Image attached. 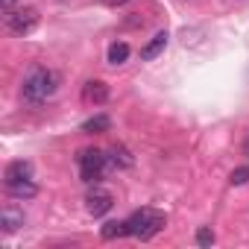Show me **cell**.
Listing matches in <instances>:
<instances>
[{"label": "cell", "instance_id": "obj_1", "mask_svg": "<svg viewBox=\"0 0 249 249\" xmlns=\"http://www.w3.org/2000/svg\"><path fill=\"white\" fill-rule=\"evenodd\" d=\"M56 88H59V76H56V71H50V68H33L27 76H24V85H21V97H24V103L27 106H44L53 94H56Z\"/></svg>", "mask_w": 249, "mask_h": 249}, {"label": "cell", "instance_id": "obj_10", "mask_svg": "<svg viewBox=\"0 0 249 249\" xmlns=\"http://www.w3.org/2000/svg\"><path fill=\"white\" fill-rule=\"evenodd\" d=\"M82 97H85L88 103H94V106H103V103L108 100V85L100 82V79H91V82H85Z\"/></svg>", "mask_w": 249, "mask_h": 249}, {"label": "cell", "instance_id": "obj_6", "mask_svg": "<svg viewBox=\"0 0 249 249\" xmlns=\"http://www.w3.org/2000/svg\"><path fill=\"white\" fill-rule=\"evenodd\" d=\"M33 179V164L18 159V161H9L6 164V173H3V185H15V182H27Z\"/></svg>", "mask_w": 249, "mask_h": 249}, {"label": "cell", "instance_id": "obj_17", "mask_svg": "<svg viewBox=\"0 0 249 249\" xmlns=\"http://www.w3.org/2000/svg\"><path fill=\"white\" fill-rule=\"evenodd\" d=\"M15 3H18V0H3V15H6V12H12V9H15Z\"/></svg>", "mask_w": 249, "mask_h": 249}, {"label": "cell", "instance_id": "obj_4", "mask_svg": "<svg viewBox=\"0 0 249 249\" xmlns=\"http://www.w3.org/2000/svg\"><path fill=\"white\" fill-rule=\"evenodd\" d=\"M3 24H6V30L15 33V36H30V33L38 27V9H33V6L12 9V12L3 15Z\"/></svg>", "mask_w": 249, "mask_h": 249}, {"label": "cell", "instance_id": "obj_12", "mask_svg": "<svg viewBox=\"0 0 249 249\" xmlns=\"http://www.w3.org/2000/svg\"><path fill=\"white\" fill-rule=\"evenodd\" d=\"M129 59V44L126 41H111L108 44V65H123V62H126Z\"/></svg>", "mask_w": 249, "mask_h": 249}, {"label": "cell", "instance_id": "obj_9", "mask_svg": "<svg viewBox=\"0 0 249 249\" xmlns=\"http://www.w3.org/2000/svg\"><path fill=\"white\" fill-rule=\"evenodd\" d=\"M167 41H170V36H167V33H156V36H153V38L141 47V59H144V62H153L159 53H164Z\"/></svg>", "mask_w": 249, "mask_h": 249}, {"label": "cell", "instance_id": "obj_16", "mask_svg": "<svg viewBox=\"0 0 249 249\" xmlns=\"http://www.w3.org/2000/svg\"><path fill=\"white\" fill-rule=\"evenodd\" d=\"M214 243V231L208 229V226H202L199 231H196V246H211Z\"/></svg>", "mask_w": 249, "mask_h": 249}, {"label": "cell", "instance_id": "obj_15", "mask_svg": "<svg viewBox=\"0 0 249 249\" xmlns=\"http://www.w3.org/2000/svg\"><path fill=\"white\" fill-rule=\"evenodd\" d=\"M229 182H231V185H246V182H249V164H246V167H237V170H231Z\"/></svg>", "mask_w": 249, "mask_h": 249}, {"label": "cell", "instance_id": "obj_7", "mask_svg": "<svg viewBox=\"0 0 249 249\" xmlns=\"http://www.w3.org/2000/svg\"><path fill=\"white\" fill-rule=\"evenodd\" d=\"M24 223H27V217H24L21 208H15V205H3V211H0V226H3L6 234L24 229Z\"/></svg>", "mask_w": 249, "mask_h": 249}, {"label": "cell", "instance_id": "obj_11", "mask_svg": "<svg viewBox=\"0 0 249 249\" xmlns=\"http://www.w3.org/2000/svg\"><path fill=\"white\" fill-rule=\"evenodd\" d=\"M6 194H9L12 199H33V196L38 194V188H36V182H33V179H27V182L6 185Z\"/></svg>", "mask_w": 249, "mask_h": 249}, {"label": "cell", "instance_id": "obj_13", "mask_svg": "<svg viewBox=\"0 0 249 249\" xmlns=\"http://www.w3.org/2000/svg\"><path fill=\"white\" fill-rule=\"evenodd\" d=\"M108 126H111L108 114H94V117H88V120L82 123V132H88V135H94V132H108Z\"/></svg>", "mask_w": 249, "mask_h": 249}, {"label": "cell", "instance_id": "obj_2", "mask_svg": "<svg viewBox=\"0 0 249 249\" xmlns=\"http://www.w3.org/2000/svg\"><path fill=\"white\" fill-rule=\"evenodd\" d=\"M126 229L132 237H141V240H150L156 237L161 229H164V214L153 211V208H141L135 211L132 217H126Z\"/></svg>", "mask_w": 249, "mask_h": 249}, {"label": "cell", "instance_id": "obj_14", "mask_svg": "<svg viewBox=\"0 0 249 249\" xmlns=\"http://www.w3.org/2000/svg\"><path fill=\"white\" fill-rule=\"evenodd\" d=\"M129 229H126V220H120V223H106L103 226V237L106 240H114V237H126Z\"/></svg>", "mask_w": 249, "mask_h": 249}, {"label": "cell", "instance_id": "obj_18", "mask_svg": "<svg viewBox=\"0 0 249 249\" xmlns=\"http://www.w3.org/2000/svg\"><path fill=\"white\" fill-rule=\"evenodd\" d=\"M103 3H108V6H123V3H129V0H103Z\"/></svg>", "mask_w": 249, "mask_h": 249}, {"label": "cell", "instance_id": "obj_5", "mask_svg": "<svg viewBox=\"0 0 249 249\" xmlns=\"http://www.w3.org/2000/svg\"><path fill=\"white\" fill-rule=\"evenodd\" d=\"M111 205H114V196H111L106 188H100V185H94V188L88 191V196H85V208H88L91 217H103V214H108Z\"/></svg>", "mask_w": 249, "mask_h": 249}, {"label": "cell", "instance_id": "obj_8", "mask_svg": "<svg viewBox=\"0 0 249 249\" xmlns=\"http://www.w3.org/2000/svg\"><path fill=\"white\" fill-rule=\"evenodd\" d=\"M132 164H135V159H132V153L123 147V144H114L108 150V167L111 170H129Z\"/></svg>", "mask_w": 249, "mask_h": 249}, {"label": "cell", "instance_id": "obj_3", "mask_svg": "<svg viewBox=\"0 0 249 249\" xmlns=\"http://www.w3.org/2000/svg\"><path fill=\"white\" fill-rule=\"evenodd\" d=\"M76 164H79V176H82V182H88V185H97L111 167H108V153H103V150H82L79 156H76Z\"/></svg>", "mask_w": 249, "mask_h": 249}]
</instances>
